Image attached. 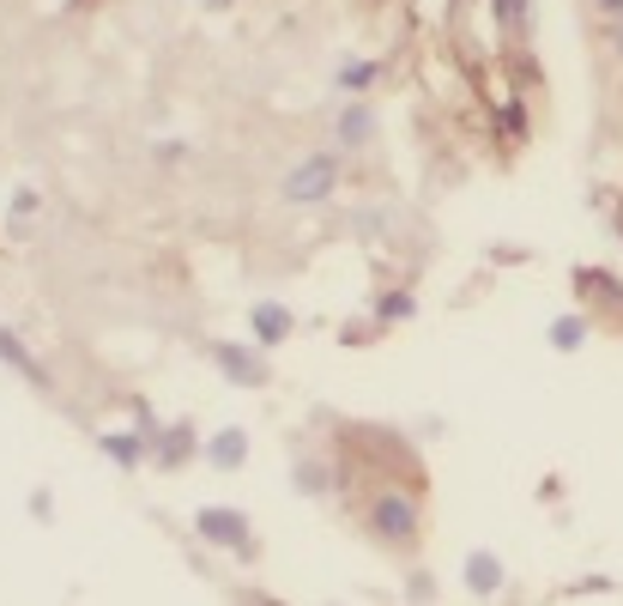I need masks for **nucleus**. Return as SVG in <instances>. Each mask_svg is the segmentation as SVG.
Returning a JSON list of instances; mask_svg holds the SVG:
<instances>
[{
  "label": "nucleus",
  "instance_id": "nucleus-1",
  "mask_svg": "<svg viewBox=\"0 0 623 606\" xmlns=\"http://www.w3.org/2000/svg\"><path fill=\"white\" fill-rule=\"evenodd\" d=\"M370 522H375V534H382V540H412L418 510H412V497H375Z\"/></svg>",
  "mask_w": 623,
  "mask_h": 606
},
{
  "label": "nucleus",
  "instance_id": "nucleus-2",
  "mask_svg": "<svg viewBox=\"0 0 623 606\" xmlns=\"http://www.w3.org/2000/svg\"><path fill=\"white\" fill-rule=\"evenodd\" d=\"M200 534L218 540V546H230V552H249V522H242L237 510H200Z\"/></svg>",
  "mask_w": 623,
  "mask_h": 606
},
{
  "label": "nucleus",
  "instance_id": "nucleus-3",
  "mask_svg": "<svg viewBox=\"0 0 623 606\" xmlns=\"http://www.w3.org/2000/svg\"><path fill=\"white\" fill-rule=\"evenodd\" d=\"M333 188V158H309L291 171V183H284V195L291 201H321Z\"/></svg>",
  "mask_w": 623,
  "mask_h": 606
},
{
  "label": "nucleus",
  "instance_id": "nucleus-4",
  "mask_svg": "<svg viewBox=\"0 0 623 606\" xmlns=\"http://www.w3.org/2000/svg\"><path fill=\"white\" fill-rule=\"evenodd\" d=\"M212 358H218V364H225L230 377L242 382V389H255V382H267V364H261V358H255V352H242V346H218Z\"/></svg>",
  "mask_w": 623,
  "mask_h": 606
},
{
  "label": "nucleus",
  "instance_id": "nucleus-5",
  "mask_svg": "<svg viewBox=\"0 0 623 606\" xmlns=\"http://www.w3.org/2000/svg\"><path fill=\"white\" fill-rule=\"evenodd\" d=\"M466 583H473V595H497L502 588V564L490 558V552H473V558H466Z\"/></svg>",
  "mask_w": 623,
  "mask_h": 606
},
{
  "label": "nucleus",
  "instance_id": "nucleus-6",
  "mask_svg": "<svg viewBox=\"0 0 623 606\" xmlns=\"http://www.w3.org/2000/svg\"><path fill=\"white\" fill-rule=\"evenodd\" d=\"M255 333H261L267 346L284 340V333H291V309H284V304H261V309H255Z\"/></svg>",
  "mask_w": 623,
  "mask_h": 606
},
{
  "label": "nucleus",
  "instance_id": "nucleus-7",
  "mask_svg": "<svg viewBox=\"0 0 623 606\" xmlns=\"http://www.w3.org/2000/svg\"><path fill=\"white\" fill-rule=\"evenodd\" d=\"M206 455H212L218 468H242V455H249V436H242V431H218Z\"/></svg>",
  "mask_w": 623,
  "mask_h": 606
},
{
  "label": "nucleus",
  "instance_id": "nucleus-8",
  "mask_svg": "<svg viewBox=\"0 0 623 606\" xmlns=\"http://www.w3.org/2000/svg\"><path fill=\"white\" fill-rule=\"evenodd\" d=\"M0 358H7V364H12V370H19V377H24V382H37V389H49L43 364H37V358H31V352H24V346H12V340H7V333H0Z\"/></svg>",
  "mask_w": 623,
  "mask_h": 606
},
{
  "label": "nucleus",
  "instance_id": "nucleus-9",
  "mask_svg": "<svg viewBox=\"0 0 623 606\" xmlns=\"http://www.w3.org/2000/svg\"><path fill=\"white\" fill-rule=\"evenodd\" d=\"M581 340H588V321H581V316H563V321L551 328V346H563V352H575Z\"/></svg>",
  "mask_w": 623,
  "mask_h": 606
},
{
  "label": "nucleus",
  "instance_id": "nucleus-10",
  "mask_svg": "<svg viewBox=\"0 0 623 606\" xmlns=\"http://www.w3.org/2000/svg\"><path fill=\"white\" fill-rule=\"evenodd\" d=\"M340 134H345V146H363V140H370V110H345Z\"/></svg>",
  "mask_w": 623,
  "mask_h": 606
},
{
  "label": "nucleus",
  "instance_id": "nucleus-11",
  "mask_svg": "<svg viewBox=\"0 0 623 606\" xmlns=\"http://www.w3.org/2000/svg\"><path fill=\"white\" fill-rule=\"evenodd\" d=\"M103 455H115V461H139V436H103Z\"/></svg>",
  "mask_w": 623,
  "mask_h": 606
},
{
  "label": "nucleus",
  "instance_id": "nucleus-12",
  "mask_svg": "<svg viewBox=\"0 0 623 606\" xmlns=\"http://www.w3.org/2000/svg\"><path fill=\"white\" fill-rule=\"evenodd\" d=\"M297 492H328V473L321 468H297Z\"/></svg>",
  "mask_w": 623,
  "mask_h": 606
},
{
  "label": "nucleus",
  "instance_id": "nucleus-13",
  "mask_svg": "<svg viewBox=\"0 0 623 606\" xmlns=\"http://www.w3.org/2000/svg\"><path fill=\"white\" fill-rule=\"evenodd\" d=\"M490 7H497V19H502V24H521L527 0H490Z\"/></svg>",
  "mask_w": 623,
  "mask_h": 606
},
{
  "label": "nucleus",
  "instance_id": "nucleus-14",
  "mask_svg": "<svg viewBox=\"0 0 623 606\" xmlns=\"http://www.w3.org/2000/svg\"><path fill=\"white\" fill-rule=\"evenodd\" d=\"M382 316H387V321L412 316V298H399V291H394V298H382Z\"/></svg>",
  "mask_w": 623,
  "mask_h": 606
},
{
  "label": "nucleus",
  "instance_id": "nucleus-15",
  "mask_svg": "<svg viewBox=\"0 0 623 606\" xmlns=\"http://www.w3.org/2000/svg\"><path fill=\"white\" fill-rule=\"evenodd\" d=\"M375 80V68H370V61H363V68H345V85H370Z\"/></svg>",
  "mask_w": 623,
  "mask_h": 606
},
{
  "label": "nucleus",
  "instance_id": "nucleus-16",
  "mask_svg": "<svg viewBox=\"0 0 623 606\" xmlns=\"http://www.w3.org/2000/svg\"><path fill=\"white\" fill-rule=\"evenodd\" d=\"M600 7H605V12H623V0H600Z\"/></svg>",
  "mask_w": 623,
  "mask_h": 606
},
{
  "label": "nucleus",
  "instance_id": "nucleus-17",
  "mask_svg": "<svg viewBox=\"0 0 623 606\" xmlns=\"http://www.w3.org/2000/svg\"><path fill=\"white\" fill-rule=\"evenodd\" d=\"M617 49H623V31H617Z\"/></svg>",
  "mask_w": 623,
  "mask_h": 606
}]
</instances>
